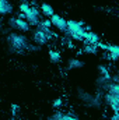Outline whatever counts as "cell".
Returning <instances> with one entry per match:
<instances>
[{"mask_svg":"<svg viewBox=\"0 0 119 120\" xmlns=\"http://www.w3.org/2000/svg\"><path fill=\"white\" fill-rule=\"evenodd\" d=\"M67 32L71 36V39H74V41H84L86 30H84V27H83L81 22L67 21Z\"/></svg>","mask_w":119,"mask_h":120,"instance_id":"obj_1","label":"cell"},{"mask_svg":"<svg viewBox=\"0 0 119 120\" xmlns=\"http://www.w3.org/2000/svg\"><path fill=\"white\" fill-rule=\"evenodd\" d=\"M104 99H105V102L112 108V110L114 112H119V96L118 95H115V94H105V96H104Z\"/></svg>","mask_w":119,"mask_h":120,"instance_id":"obj_2","label":"cell"},{"mask_svg":"<svg viewBox=\"0 0 119 120\" xmlns=\"http://www.w3.org/2000/svg\"><path fill=\"white\" fill-rule=\"evenodd\" d=\"M25 15V20L28 21V24L30 25H34V27H38V24H39V20H38V10L36 8H34V7H31V10L28 13H25L24 14Z\"/></svg>","mask_w":119,"mask_h":120,"instance_id":"obj_3","label":"cell"},{"mask_svg":"<svg viewBox=\"0 0 119 120\" xmlns=\"http://www.w3.org/2000/svg\"><path fill=\"white\" fill-rule=\"evenodd\" d=\"M8 41H10L11 46L16 48V49H23V48L25 46V39H24L23 36H20V35L11 34V35L8 36Z\"/></svg>","mask_w":119,"mask_h":120,"instance_id":"obj_4","label":"cell"},{"mask_svg":"<svg viewBox=\"0 0 119 120\" xmlns=\"http://www.w3.org/2000/svg\"><path fill=\"white\" fill-rule=\"evenodd\" d=\"M51 22L52 25H55L59 31H67V21L64 18H62L60 15H52L51 17Z\"/></svg>","mask_w":119,"mask_h":120,"instance_id":"obj_5","label":"cell"},{"mask_svg":"<svg viewBox=\"0 0 119 120\" xmlns=\"http://www.w3.org/2000/svg\"><path fill=\"white\" fill-rule=\"evenodd\" d=\"M49 38H51V35H48V34H45V32H42V31H36V32L34 34V41H35L36 43H39V45H45V43L49 41Z\"/></svg>","mask_w":119,"mask_h":120,"instance_id":"obj_6","label":"cell"},{"mask_svg":"<svg viewBox=\"0 0 119 120\" xmlns=\"http://www.w3.org/2000/svg\"><path fill=\"white\" fill-rule=\"evenodd\" d=\"M84 42L87 43V45H97L98 42H99V36L97 35V34H94V32H86V35H84Z\"/></svg>","mask_w":119,"mask_h":120,"instance_id":"obj_7","label":"cell"},{"mask_svg":"<svg viewBox=\"0 0 119 120\" xmlns=\"http://www.w3.org/2000/svg\"><path fill=\"white\" fill-rule=\"evenodd\" d=\"M11 11H13L11 4H10L7 0H0V13H1L3 15H6V14H10Z\"/></svg>","mask_w":119,"mask_h":120,"instance_id":"obj_8","label":"cell"},{"mask_svg":"<svg viewBox=\"0 0 119 120\" xmlns=\"http://www.w3.org/2000/svg\"><path fill=\"white\" fill-rule=\"evenodd\" d=\"M104 88L109 94H115V95L119 96V84H116V82H108V84L104 85Z\"/></svg>","mask_w":119,"mask_h":120,"instance_id":"obj_9","label":"cell"},{"mask_svg":"<svg viewBox=\"0 0 119 120\" xmlns=\"http://www.w3.org/2000/svg\"><path fill=\"white\" fill-rule=\"evenodd\" d=\"M14 24L17 25V28H18V30L24 31V32H27V31L30 30V24H28V21H25V20L17 18V20H14Z\"/></svg>","mask_w":119,"mask_h":120,"instance_id":"obj_10","label":"cell"},{"mask_svg":"<svg viewBox=\"0 0 119 120\" xmlns=\"http://www.w3.org/2000/svg\"><path fill=\"white\" fill-rule=\"evenodd\" d=\"M41 11L44 13V15H45V17H49V18H51L52 15H55V13H53V8H52L49 4H45V3L41 6Z\"/></svg>","mask_w":119,"mask_h":120,"instance_id":"obj_11","label":"cell"},{"mask_svg":"<svg viewBox=\"0 0 119 120\" xmlns=\"http://www.w3.org/2000/svg\"><path fill=\"white\" fill-rule=\"evenodd\" d=\"M108 52H109V56L114 61L119 59V46H109Z\"/></svg>","mask_w":119,"mask_h":120,"instance_id":"obj_12","label":"cell"},{"mask_svg":"<svg viewBox=\"0 0 119 120\" xmlns=\"http://www.w3.org/2000/svg\"><path fill=\"white\" fill-rule=\"evenodd\" d=\"M49 59L52 63H58L60 60V55L58 52H55V50H49Z\"/></svg>","mask_w":119,"mask_h":120,"instance_id":"obj_13","label":"cell"},{"mask_svg":"<svg viewBox=\"0 0 119 120\" xmlns=\"http://www.w3.org/2000/svg\"><path fill=\"white\" fill-rule=\"evenodd\" d=\"M79 67H83V63L81 61H79V60H70L69 61V70L79 68Z\"/></svg>","mask_w":119,"mask_h":120,"instance_id":"obj_14","label":"cell"},{"mask_svg":"<svg viewBox=\"0 0 119 120\" xmlns=\"http://www.w3.org/2000/svg\"><path fill=\"white\" fill-rule=\"evenodd\" d=\"M97 45H87L86 48H84V52L86 53H91V55H95L97 53Z\"/></svg>","mask_w":119,"mask_h":120,"instance_id":"obj_15","label":"cell"},{"mask_svg":"<svg viewBox=\"0 0 119 120\" xmlns=\"http://www.w3.org/2000/svg\"><path fill=\"white\" fill-rule=\"evenodd\" d=\"M38 31H42V32H45V34L51 35V30H49L48 27H45L42 22H39V24H38Z\"/></svg>","mask_w":119,"mask_h":120,"instance_id":"obj_16","label":"cell"},{"mask_svg":"<svg viewBox=\"0 0 119 120\" xmlns=\"http://www.w3.org/2000/svg\"><path fill=\"white\" fill-rule=\"evenodd\" d=\"M112 80V77H111V74L108 73V74H104L101 78H99V82H107V81H111Z\"/></svg>","mask_w":119,"mask_h":120,"instance_id":"obj_17","label":"cell"},{"mask_svg":"<svg viewBox=\"0 0 119 120\" xmlns=\"http://www.w3.org/2000/svg\"><path fill=\"white\" fill-rule=\"evenodd\" d=\"M97 46H98L99 49H102V50H108V48H109L108 45H104V43H101V42H98V43H97Z\"/></svg>","mask_w":119,"mask_h":120,"instance_id":"obj_18","label":"cell"},{"mask_svg":"<svg viewBox=\"0 0 119 120\" xmlns=\"http://www.w3.org/2000/svg\"><path fill=\"white\" fill-rule=\"evenodd\" d=\"M52 119H53V120H64V119H63V115H62V113H55Z\"/></svg>","mask_w":119,"mask_h":120,"instance_id":"obj_19","label":"cell"},{"mask_svg":"<svg viewBox=\"0 0 119 120\" xmlns=\"http://www.w3.org/2000/svg\"><path fill=\"white\" fill-rule=\"evenodd\" d=\"M99 73L104 75V74H108V70H107V67H104V66H99Z\"/></svg>","mask_w":119,"mask_h":120,"instance_id":"obj_20","label":"cell"},{"mask_svg":"<svg viewBox=\"0 0 119 120\" xmlns=\"http://www.w3.org/2000/svg\"><path fill=\"white\" fill-rule=\"evenodd\" d=\"M60 105H62V99H56V101L53 102V106H55V108H59Z\"/></svg>","mask_w":119,"mask_h":120,"instance_id":"obj_21","label":"cell"},{"mask_svg":"<svg viewBox=\"0 0 119 120\" xmlns=\"http://www.w3.org/2000/svg\"><path fill=\"white\" fill-rule=\"evenodd\" d=\"M64 120H79V119H74V117H70V116H63Z\"/></svg>","mask_w":119,"mask_h":120,"instance_id":"obj_22","label":"cell"},{"mask_svg":"<svg viewBox=\"0 0 119 120\" xmlns=\"http://www.w3.org/2000/svg\"><path fill=\"white\" fill-rule=\"evenodd\" d=\"M112 81H114V82H116V84H119V75L114 77V78H112Z\"/></svg>","mask_w":119,"mask_h":120,"instance_id":"obj_23","label":"cell"},{"mask_svg":"<svg viewBox=\"0 0 119 120\" xmlns=\"http://www.w3.org/2000/svg\"><path fill=\"white\" fill-rule=\"evenodd\" d=\"M114 120H119V112H115V116L112 117Z\"/></svg>","mask_w":119,"mask_h":120,"instance_id":"obj_24","label":"cell"},{"mask_svg":"<svg viewBox=\"0 0 119 120\" xmlns=\"http://www.w3.org/2000/svg\"><path fill=\"white\" fill-rule=\"evenodd\" d=\"M21 1H27V0H21Z\"/></svg>","mask_w":119,"mask_h":120,"instance_id":"obj_25","label":"cell"},{"mask_svg":"<svg viewBox=\"0 0 119 120\" xmlns=\"http://www.w3.org/2000/svg\"><path fill=\"white\" fill-rule=\"evenodd\" d=\"M49 120H53V119H49Z\"/></svg>","mask_w":119,"mask_h":120,"instance_id":"obj_26","label":"cell"}]
</instances>
